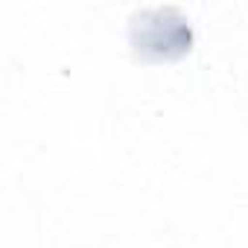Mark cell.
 <instances>
[{"mask_svg":"<svg viewBox=\"0 0 248 248\" xmlns=\"http://www.w3.org/2000/svg\"><path fill=\"white\" fill-rule=\"evenodd\" d=\"M129 41L135 56L146 62H175L193 47V27L175 6L140 9L129 18Z\"/></svg>","mask_w":248,"mask_h":248,"instance_id":"obj_1","label":"cell"}]
</instances>
